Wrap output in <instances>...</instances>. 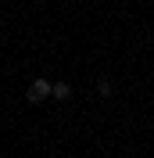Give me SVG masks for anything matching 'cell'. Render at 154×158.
Instances as JSON below:
<instances>
[{
  "instance_id": "2",
  "label": "cell",
  "mask_w": 154,
  "mask_h": 158,
  "mask_svg": "<svg viewBox=\"0 0 154 158\" xmlns=\"http://www.w3.org/2000/svg\"><path fill=\"white\" fill-rule=\"evenodd\" d=\"M50 97H58V101H68V97H72V83L58 79V83H54V94H50Z\"/></svg>"
},
{
  "instance_id": "1",
  "label": "cell",
  "mask_w": 154,
  "mask_h": 158,
  "mask_svg": "<svg viewBox=\"0 0 154 158\" xmlns=\"http://www.w3.org/2000/svg\"><path fill=\"white\" fill-rule=\"evenodd\" d=\"M50 94H54V83H50V79H32V83H29V90H25L29 104H39V101H47Z\"/></svg>"
},
{
  "instance_id": "3",
  "label": "cell",
  "mask_w": 154,
  "mask_h": 158,
  "mask_svg": "<svg viewBox=\"0 0 154 158\" xmlns=\"http://www.w3.org/2000/svg\"><path fill=\"white\" fill-rule=\"evenodd\" d=\"M111 90H115L111 79H100V83H97V94H100V97H111Z\"/></svg>"
}]
</instances>
